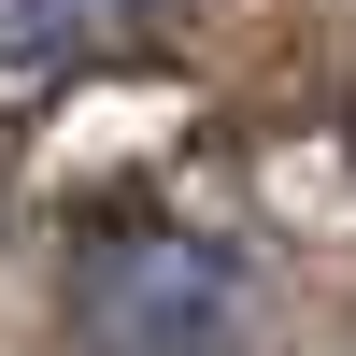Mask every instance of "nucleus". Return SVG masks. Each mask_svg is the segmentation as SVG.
I'll return each instance as SVG.
<instances>
[{
	"mask_svg": "<svg viewBox=\"0 0 356 356\" xmlns=\"http://www.w3.org/2000/svg\"><path fill=\"white\" fill-rule=\"evenodd\" d=\"M72 328L100 356H228L243 342V271L200 228H114L72 271Z\"/></svg>",
	"mask_w": 356,
	"mask_h": 356,
	"instance_id": "f257e3e1",
	"label": "nucleus"
},
{
	"mask_svg": "<svg viewBox=\"0 0 356 356\" xmlns=\"http://www.w3.org/2000/svg\"><path fill=\"white\" fill-rule=\"evenodd\" d=\"M129 43V0H0V72H86Z\"/></svg>",
	"mask_w": 356,
	"mask_h": 356,
	"instance_id": "f03ea898",
	"label": "nucleus"
}]
</instances>
